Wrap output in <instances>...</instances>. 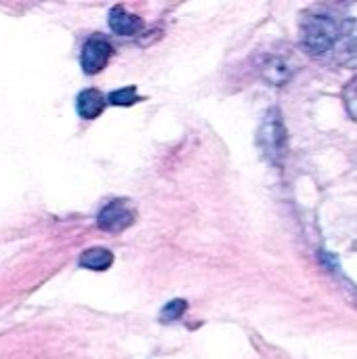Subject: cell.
Returning <instances> with one entry per match:
<instances>
[{"mask_svg": "<svg viewBox=\"0 0 357 359\" xmlns=\"http://www.w3.org/2000/svg\"><path fill=\"white\" fill-rule=\"evenodd\" d=\"M109 57H112V44L105 38L93 36L84 42L80 65H82L84 74L93 76V74H99L107 65Z\"/></svg>", "mask_w": 357, "mask_h": 359, "instance_id": "cell-4", "label": "cell"}, {"mask_svg": "<svg viewBox=\"0 0 357 359\" xmlns=\"http://www.w3.org/2000/svg\"><path fill=\"white\" fill-rule=\"evenodd\" d=\"M337 50V61L347 65V67H357V19L343 23L339 27V40L335 44Z\"/></svg>", "mask_w": 357, "mask_h": 359, "instance_id": "cell-5", "label": "cell"}, {"mask_svg": "<svg viewBox=\"0 0 357 359\" xmlns=\"http://www.w3.org/2000/svg\"><path fill=\"white\" fill-rule=\"evenodd\" d=\"M259 145L263 156L269 162H280L286 149V130L282 122V114L278 109H269L263 118V124L259 128Z\"/></svg>", "mask_w": 357, "mask_h": 359, "instance_id": "cell-2", "label": "cell"}, {"mask_svg": "<svg viewBox=\"0 0 357 359\" xmlns=\"http://www.w3.org/2000/svg\"><path fill=\"white\" fill-rule=\"evenodd\" d=\"M107 99H109V103H114V105H133L139 97H137V88H135V86H126V88L114 90Z\"/></svg>", "mask_w": 357, "mask_h": 359, "instance_id": "cell-10", "label": "cell"}, {"mask_svg": "<svg viewBox=\"0 0 357 359\" xmlns=\"http://www.w3.org/2000/svg\"><path fill=\"white\" fill-rule=\"evenodd\" d=\"M109 27H112V32H116L120 36H133L141 27V19L126 13L122 6H114L109 13Z\"/></svg>", "mask_w": 357, "mask_h": 359, "instance_id": "cell-7", "label": "cell"}, {"mask_svg": "<svg viewBox=\"0 0 357 359\" xmlns=\"http://www.w3.org/2000/svg\"><path fill=\"white\" fill-rule=\"evenodd\" d=\"M114 263V255L107 248H90L84 250L80 257V267L90 269V271H105Z\"/></svg>", "mask_w": 357, "mask_h": 359, "instance_id": "cell-8", "label": "cell"}, {"mask_svg": "<svg viewBox=\"0 0 357 359\" xmlns=\"http://www.w3.org/2000/svg\"><path fill=\"white\" fill-rule=\"evenodd\" d=\"M343 101H345V107H347L349 116L357 122V76L353 80H349V84L345 86V90H343Z\"/></svg>", "mask_w": 357, "mask_h": 359, "instance_id": "cell-9", "label": "cell"}, {"mask_svg": "<svg viewBox=\"0 0 357 359\" xmlns=\"http://www.w3.org/2000/svg\"><path fill=\"white\" fill-rule=\"evenodd\" d=\"M185 309H187V303H185V301H181V299L170 301V303L162 309L160 320H162V322H175V320H179V318L185 313Z\"/></svg>", "mask_w": 357, "mask_h": 359, "instance_id": "cell-11", "label": "cell"}, {"mask_svg": "<svg viewBox=\"0 0 357 359\" xmlns=\"http://www.w3.org/2000/svg\"><path fill=\"white\" fill-rule=\"evenodd\" d=\"M133 223H135V212L126 206L124 200H112L107 206L101 208V212L97 217V225L109 233L124 231Z\"/></svg>", "mask_w": 357, "mask_h": 359, "instance_id": "cell-3", "label": "cell"}, {"mask_svg": "<svg viewBox=\"0 0 357 359\" xmlns=\"http://www.w3.org/2000/svg\"><path fill=\"white\" fill-rule=\"evenodd\" d=\"M76 109H78V116L84 118V120H95L101 116V111L105 109V97L103 93H99L97 88H86L78 95V101H76Z\"/></svg>", "mask_w": 357, "mask_h": 359, "instance_id": "cell-6", "label": "cell"}, {"mask_svg": "<svg viewBox=\"0 0 357 359\" xmlns=\"http://www.w3.org/2000/svg\"><path fill=\"white\" fill-rule=\"evenodd\" d=\"M339 40V25L326 15H311L301 25V44L309 55H324L335 48Z\"/></svg>", "mask_w": 357, "mask_h": 359, "instance_id": "cell-1", "label": "cell"}]
</instances>
